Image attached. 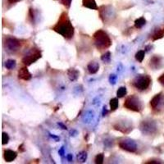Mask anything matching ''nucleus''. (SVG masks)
<instances>
[{"mask_svg":"<svg viewBox=\"0 0 164 164\" xmlns=\"http://www.w3.org/2000/svg\"><path fill=\"white\" fill-rule=\"evenodd\" d=\"M52 29L54 31L62 35L64 38L68 39L72 38L74 35V27L69 20L67 14L65 12L62 14L58 23L54 27H53Z\"/></svg>","mask_w":164,"mask_h":164,"instance_id":"f257e3e1","label":"nucleus"},{"mask_svg":"<svg viewBox=\"0 0 164 164\" xmlns=\"http://www.w3.org/2000/svg\"><path fill=\"white\" fill-rule=\"evenodd\" d=\"M95 44L99 50H104L112 45V40L106 32L99 30L94 35Z\"/></svg>","mask_w":164,"mask_h":164,"instance_id":"f03ea898","label":"nucleus"},{"mask_svg":"<svg viewBox=\"0 0 164 164\" xmlns=\"http://www.w3.org/2000/svg\"><path fill=\"white\" fill-rule=\"evenodd\" d=\"M123 106L128 110L136 112H140L143 109V104H142L141 101L140 100V99L135 95L127 97L126 101L124 102Z\"/></svg>","mask_w":164,"mask_h":164,"instance_id":"7ed1b4c3","label":"nucleus"},{"mask_svg":"<svg viewBox=\"0 0 164 164\" xmlns=\"http://www.w3.org/2000/svg\"><path fill=\"white\" fill-rule=\"evenodd\" d=\"M152 82V79L148 75H140L133 80V85L137 90L143 91L148 89Z\"/></svg>","mask_w":164,"mask_h":164,"instance_id":"20e7f679","label":"nucleus"},{"mask_svg":"<svg viewBox=\"0 0 164 164\" xmlns=\"http://www.w3.org/2000/svg\"><path fill=\"white\" fill-rule=\"evenodd\" d=\"M41 53L39 50L36 48L31 49L29 53L25 55V57L22 58V63L25 64L26 66H30L35 62H36L38 59L41 58Z\"/></svg>","mask_w":164,"mask_h":164,"instance_id":"39448f33","label":"nucleus"},{"mask_svg":"<svg viewBox=\"0 0 164 164\" xmlns=\"http://www.w3.org/2000/svg\"><path fill=\"white\" fill-rule=\"evenodd\" d=\"M119 147L123 149V150H126L127 152H130V153H135L137 149V145L135 143L133 140H122L121 142H119L118 144Z\"/></svg>","mask_w":164,"mask_h":164,"instance_id":"423d86ee","label":"nucleus"},{"mask_svg":"<svg viewBox=\"0 0 164 164\" xmlns=\"http://www.w3.org/2000/svg\"><path fill=\"white\" fill-rule=\"evenodd\" d=\"M6 46L10 51H16L21 47V42L16 38H7Z\"/></svg>","mask_w":164,"mask_h":164,"instance_id":"0eeeda50","label":"nucleus"},{"mask_svg":"<svg viewBox=\"0 0 164 164\" xmlns=\"http://www.w3.org/2000/svg\"><path fill=\"white\" fill-rule=\"evenodd\" d=\"M162 60H163V58H161V57L155 55V56H154L153 58L150 59V61H149V67H152V68L155 69V70L161 68L163 67Z\"/></svg>","mask_w":164,"mask_h":164,"instance_id":"6e6552de","label":"nucleus"},{"mask_svg":"<svg viewBox=\"0 0 164 164\" xmlns=\"http://www.w3.org/2000/svg\"><path fill=\"white\" fill-rule=\"evenodd\" d=\"M32 76L31 74L30 73V71H28L27 67H22L19 71H18V78L21 80H30L31 79Z\"/></svg>","mask_w":164,"mask_h":164,"instance_id":"1a4fd4ad","label":"nucleus"},{"mask_svg":"<svg viewBox=\"0 0 164 164\" xmlns=\"http://www.w3.org/2000/svg\"><path fill=\"white\" fill-rule=\"evenodd\" d=\"M140 129L143 133H152L155 130V125L153 122H143L141 123Z\"/></svg>","mask_w":164,"mask_h":164,"instance_id":"9d476101","label":"nucleus"},{"mask_svg":"<svg viewBox=\"0 0 164 164\" xmlns=\"http://www.w3.org/2000/svg\"><path fill=\"white\" fill-rule=\"evenodd\" d=\"M162 102V93L158 94L154 96V98L150 100V107L153 110L158 109V108L160 106Z\"/></svg>","mask_w":164,"mask_h":164,"instance_id":"9b49d317","label":"nucleus"},{"mask_svg":"<svg viewBox=\"0 0 164 164\" xmlns=\"http://www.w3.org/2000/svg\"><path fill=\"white\" fill-rule=\"evenodd\" d=\"M16 156H17V154L16 152L13 150H11V149H7L4 151V154H3V158L5 159L6 162L13 161L16 158Z\"/></svg>","mask_w":164,"mask_h":164,"instance_id":"f8f14e48","label":"nucleus"},{"mask_svg":"<svg viewBox=\"0 0 164 164\" xmlns=\"http://www.w3.org/2000/svg\"><path fill=\"white\" fill-rule=\"evenodd\" d=\"M67 75H68L69 79L71 81H75L78 79L79 77V71L75 68H70L67 70Z\"/></svg>","mask_w":164,"mask_h":164,"instance_id":"ddd939ff","label":"nucleus"},{"mask_svg":"<svg viewBox=\"0 0 164 164\" xmlns=\"http://www.w3.org/2000/svg\"><path fill=\"white\" fill-rule=\"evenodd\" d=\"M87 68H88V71H89L90 74H95L96 72L99 71V65L95 62H92L88 65Z\"/></svg>","mask_w":164,"mask_h":164,"instance_id":"4468645a","label":"nucleus"},{"mask_svg":"<svg viewBox=\"0 0 164 164\" xmlns=\"http://www.w3.org/2000/svg\"><path fill=\"white\" fill-rule=\"evenodd\" d=\"M164 37V26L162 28H159V30H157L156 31L154 32V34L153 35V40H157L159 39H162Z\"/></svg>","mask_w":164,"mask_h":164,"instance_id":"2eb2a0df","label":"nucleus"},{"mask_svg":"<svg viewBox=\"0 0 164 164\" xmlns=\"http://www.w3.org/2000/svg\"><path fill=\"white\" fill-rule=\"evenodd\" d=\"M83 6L90 9H97L98 7L95 0H83Z\"/></svg>","mask_w":164,"mask_h":164,"instance_id":"dca6fc26","label":"nucleus"},{"mask_svg":"<svg viewBox=\"0 0 164 164\" xmlns=\"http://www.w3.org/2000/svg\"><path fill=\"white\" fill-rule=\"evenodd\" d=\"M146 24V20L144 17H140L135 21V27L137 29H140Z\"/></svg>","mask_w":164,"mask_h":164,"instance_id":"f3484780","label":"nucleus"},{"mask_svg":"<svg viewBox=\"0 0 164 164\" xmlns=\"http://www.w3.org/2000/svg\"><path fill=\"white\" fill-rule=\"evenodd\" d=\"M127 88L122 86V87H120L116 91V96H117V98L121 99V98H123V97L127 95Z\"/></svg>","mask_w":164,"mask_h":164,"instance_id":"a211bd4d","label":"nucleus"},{"mask_svg":"<svg viewBox=\"0 0 164 164\" xmlns=\"http://www.w3.org/2000/svg\"><path fill=\"white\" fill-rule=\"evenodd\" d=\"M16 65V61L13 60V59H8L5 63L6 68L8 69V70H12V69L15 68Z\"/></svg>","mask_w":164,"mask_h":164,"instance_id":"6ab92c4d","label":"nucleus"},{"mask_svg":"<svg viewBox=\"0 0 164 164\" xmlns=\"http://www.w3.org/2000/svg\"><path fill=\"white\" fill-rule=\"evenodd\" d=\"M118 105H119V102L116 98H113L110 100V108H111L112 111H115L118 108Z\"/></svg>","mask_w":164,"mask_h":164,"instance_id":"aec40b11","label":"nucleus"},{"mask_svg":"<svg viewBox=\"0 0 164 164\" xmlns=\"http://www.w3.org/2000/svg\"><path fill=\"white\" fill-rule=\"evenodd\" d=\"M144 55H145V52L144 50H140L135 53V59L139 63H142L144 58Z\"/></svg>","mask_w":164,"mask_h":164,"instance_id":"412c9836","label":"nucleus"},{"mask_svg":"<svg viewBox=\"0 0 164 164\" xmlns=\"http://www.w3.org/2000/svg\"><path fill=\"white\" fill-rule=\"evenodd\" d=\"M77 159H78V161H79L80 163H85V161H86V159H87V154H86V152L82 151V152L79 153L78 155H77Z\"/></svg>","mask_w":164,"mask_h":164,"instance_id":"4be33fe9","label":"nucleus"},{"mask_svg":"<svg viewBox=\"0 0 164 164\" xmlns=\"http://www.w3.org/2000/svg\"><path fill=\"white\" fill-rule=\"evenodd\" d=\"M111 59V53L110 52H107L105 53L102 57H101V60L104 63H109Z\"/></svg>","mask_w":164,"mask_h":164,"instance_id":"5701e85b","label":"nucleus"},{"mask_svg":"<svg viewBox=\"0 0 164 164\" xmlns=\"http://www.w3.org/2000/svg\"><path fill=\"white\" fill-rule=\"evenodd\" d=\"M9 135L5 132H3L2 134V144L4 145V144H7L9 142Z\"/></svg>","mask_w":164,"mask_h":164,"instance_id":"b1692460","label":"nucleus"},{"mask_svg":"<svg viewBox=\"0 0 164 164\" xmlns=\"http://www.w3.org/2000/svg\"><path fill=\"white\" fill-rule=\"evenodd\" d=\"M103 163V154H99L96 156L95 158V163L102 164Z\"/></svg>","mask_w":164,"mask_h":164,"instance_id":"393cba45","label":"nucleus"},{"mask_svg":"<svg viewBox=\"0 0 164 164\" xmlns=\"http://www.w3.org/2000/svg\"><path fill=\"white\" fill-rule=\"evenodd\" d=\"M116 78H117V77H116V75H111L110 77H109V81H110V83L112 84V85H115V84H116Z\"/></svg>","mask_w":164,"mask_h":164,"instance_id":"a878e982","label":"nucleus"},{"mask_svg":"<svg viewBox=\"0 0 164 164\" xmlns=\"http://www.w3.org/2000/svg\"><path fill=\"white\" fill-rule=\"evenodd\" d=\"M60 1L64 6H67V7H69L71 2V0H60Z\"/></svg>","mask_w":164,"mask_h":164,"instance_id":"bb28decb","label":"nucleus"},{"mask_svg":"<svg viewBox=\"0 0 164 164\" xmlns=\"http://www.w3.org/2000/svg\"><path fill=\"white\" fill-rule=\"evenodd\" d=\"M159 83L161 84L162 85H163L164 86V73L160 77H159Z\"/></svg>","mask_w":164,"mask_h":164,"instance_id":"cd10ccee","label":"nucleus"},{"mask_svg":"<svg viewBox=\"0 0 164 164\" xmlns=\"http://www.w3.org/2000/svg\"><path fill=\"white\" fill-rule=\"evenodd\" d=\"M58 153H59V154H60L61 156H63V154H64V148L63 147H62V148H61V149L59 150V152H58Z\"/></svg>","mask_w":164,"mask_h":164,"instance_id":"c85d7f7f","label":"nucleus"},{"mask_svg":"<svg viewBox=\"0 0 164 164\" xmlns=\"http://www.w3.org/2000/svg\"><path fill=\"white\" fill-rule=\"evenodd\" d=\"M23 147H24V144H21V145L19 146V151H21V152H24V151H25V149L23 148Z\"/></svg>","mask_w":164,"mask_h":164,"instance_id":"c756f323","label":"nucleus"},{"mask_svg":"<svg viewBox=\"0 0 164 164\" xmlns=\"http://www.w3.org/2000/svg\"><path fill=\"white\" fill-rule=\"evenodd\" d=\"M67 159L69 162H71V161L72 160V155H71V154H68V155L67 156Z\"/></svg>","mask_w":164,"mask_h":164,"instance_id":"7c9ffc66","label":"nucleus"},{"mask_svg":"<svg viewBox=\"0 0 164 164\" xmlns=\"http://www.w3.org/2000/svg\"><path fill=\"white\" fill-rule=\"evenodd\" d=\"M107 112H108V111H107L106 109V107H103V116H105L107 114Z\"/></svg>","mask_w":164,"mask_h":164,"instance_id":"2f4dec72","label":"nucleus"},{"mask_svg":"<svg viewBox=\"0 0 164 164\" xmlns=\"http://www.w3.org/2000/svg\"><path fill=\"white\" fill-rule=\"evenodd\" d=\"M58 125H59V126H61V127H63V129H64V130H67V127H65V126H63V125L62 123H58Z\"/></svg>","mask_w":164,"mask_h":164,"instance_id":"473e14b6","label":"nucleus"},{"mask_svg":"<svg viewBox=\"0 0 164 164\" xmlns=\"http://www.w3.org/2000/svg\"><path fill=\"white\" fill-rule=\"evenodd\" d=\"M8 1H9L10 3H16L17 1H19V0H8Z\"/></svg>","mask_w":164,"mask_h":164,"instance_id":"72a5a7b5","label":"nucleus"}]
</instances>
